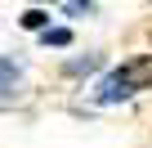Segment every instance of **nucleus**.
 Wrapping results in <instances>:
<instances>
[{
  "label": "nucleus",
  "mask_w": 152,
  "mask_h": 148,
  "mask_svg": "<svg viewBox=\"0 0 152 148\" xmlns=\"http://www.w3.org/2000/svg\"><path fill=\"white\" fill-rule=\"evenodd\" d=\"M36 5H45V0H36Z\"/></svg>",
  "instance_id": "nucleus-7"
},
{
  "label": "nucleus",
  "mask_w": 152,
  "mask_h": 148,
  "mask_svg": "<svg viewBox=\"0 0 152 148\" xmlns=\"http://www.w3.org/2000/svg\"><path fill=\"white\" fill-rule=\"evenodd\" d=\"M148 40H152V32H148Z\"/></svg>",
  "instance_id": "nucleus-8"
},
{
  "label": "nucleus",
  "mask_w": 152,
  "mask_h": 148,
  "mask_svg": "<svg viewBox=\"0 0 152 148\" xmlns=\"http://www.w3.org/2000/svg\"><path fill=\"white\" fill-rule=\"evenodd\" d=\"M18 72H23V63H18V58H0V90H5V85L18 77Z\"/></svg>",
  "instance_id": "nucleus-4"
},
{
  "label": "nucleus",
  "mask_w": 152,
  "mask_h": 148,
  "mask_svg": "<svg viewBox=\"0 0 152 148\" xmlns=\"http://www.w3.org/2000/svg\"><path fill=\"white\" fill-rule=\"evenodd\" d=\"M103 67V54H85V58H72L67 63V77H90V72Z\"/></svg>",
  "instance_id": "nucleus-2"
},
{
  "label": "nucleus",
  "mask_w": 152,
  "mask_h": 148,
  "mask_svg": "<svg viewBox=\"0 0 152 148\" xmlns=\"http://www.w3.org/2000/svg\"><path fill=\"white\" fill-rule=\"evenodd\" d=\"M23 27H27V32H45V27H49V14H45V9H27V14H23Z\"/></svg>",
  "instance_id": "nucleus-3"
},
{
  "label": "nucleus",
  "mask_w": 152,
  "mask_h": 148,
  "mask_svg": "<svg viewBox=\"0 0 152 148\" xmlns=\"http://www.w3.org/2000/svg\"><path fill=\"white\" fill-rule=\"evenodd\" d=\"M45 45L63 49V45H72V32H67V27H54V32H45Z\"/></svg>",
  "instance_id": "nucleus-5"
},
{
  "label": "nucleus",
  "mask_w": 152,
  "mask_h": 148,
  "mask_svg": "<svg viewBox=\"0 0 152 148\" xmlns=\"http://www.w3.org/2000/svg\"><path fill=\"white\" fill-rule=\"evenodd\" d=\"M94 14V0H72L67 5V18H90Z\"/></svg>",
  "instance_id": "nucleus-6"
},
{
  "label": "nucleus",
  "mask_w": 152,
  "mask_h": 148,
  "mask_svg": "<svg viewBox=\"0 0 152 148\" xmlns=\"http://www.w3.org/2000/svg\"><path fill=\"white\" fill-rule=\"evenodd\" d=\"M148 85H152V54H134L94 90V99L99 103H121V99H130V94H139Z\"/></svg>",
  "instance_id": "nucleus-1"
}]
</instances>
